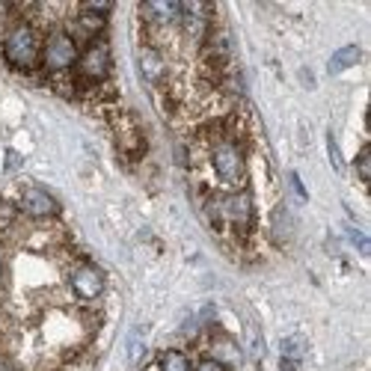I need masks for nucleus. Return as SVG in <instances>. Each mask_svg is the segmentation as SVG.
Returning <instances> with one entry per match:
<instances>
[{
  "mask_svg": "<svg viewBox=\"0 0 371 371\" xmlns=\"http://www.w3.org/2000/svg\"><path fill=\"white\" fill-rule=\"evenodd\" d=\"M4 57L12 69L18 72H33L42 60V45H39V36L27 21H18L4 39Z\"/></svg>",
  "mask_w": 371,
  "mask_h": 371,
  "instance_id": "obj_1",
  "label": "nucleus"
},
{
  "mask_svg": "<svg viewBox=\"0 0 371 371\" xmlns=\"http://www.w3.org/2000/svg\"><path fill=\"white\" fill-rule=\"evenodd\" d=\"M208 18H211V6L208 4H196V0L181 4L178 24L184 27V33H188L190 39H205L208 36Z\"/></svg>",
  "mask_w": 371,
  "mask_h": 371,
  "instance_id": "obj_8",
  "label": "nucleus"
},
{
  "mask_svg": "<svg viewBox=\"0 0 371 371\" xmlns=\"http://www.w3.org/2000/svg\"><path fill=\"white\" fill-rule=\"evenodd\" d=\"M104 24H107L104 15H95V12H87V9H80V15H77V30H80V36L90 39V42H95L101 33H104Z\"/></svg>",
  "mask_w": 371,
  "mask_h": 371,
  "instance_id": "obj_12",
  "label": "nucleus"
},
{
  "mask_svg": "<svg viewBox=\"0 0 371 371\" xmlns=\"http://www.w3.org/2000/svg\"><path fill=\"white\" fill-rule=\"evenodd\" d=\"M291 188L297 190V196H300V202H306V188H303V181L297 178V173H291Z\"/></svg>",
  "mask_w": 371,
  "mask_h": 371,
  "instance_id": "obj_24",
  "label": "nucleus"
},
{
  "mask_svg": "<svg viewBox=\"0 0 371 371\" xmlns=\"http://www.w3.org/2000/svg\"><path fill=\"white\" fill-rule=\"evenodd\" d=\"M300 353H303V342L297 339V335H289V339L282 342V357L285 360H300Z\"/></svg>",
  "mask_w": 371,
  "mask_h": 371,
  "instance_id": "obj_17",
  "label": "nucleus"
},
{
  "mask_svg": "<svg viewBox=\"0 0 371 371\" xmlns=\"http://www.w3.org/2000/svg\"><path fill=\"white\" fill-rule=\"evenodd\" d=\"M0 371H18V368H12V365H4V368H0Z\"/></svg>",
  "mask_w": 371,
  "mask_h": 371,
  "instance_id": "obj_25",
  "label": "nucleus"
},
{
  "mask_svg": "<svg viewBox=\"0 0 371 371\" xmlns=\"http://www.w3.org/2000/svg\"><path fill=\"white\" fill-rule=\"evenodd\" d=\"M15 217H18V208H15V202L0 199V229L12 226V223H15Z\"/></svg>",
  "mask_w": 371,
  "mask_h": 371,
  "instance_id": "obj_16",
  "label": "nucleus"
},
{
  "mask_svg": "<svg viewBox=\"0 0 371 371\" xmlns=\"http://www.w3.org/2000/svg\"><path fill=\"white\" fill-rule=\"evenodd\" d=\"M128 360H131V362H140V360H143V333H140V330L128 339Z\"/></svg>",
  "mask_w": 371,
  "mask_h": 371,
  "instance_id": "obj_18",
  "label": "nucleus"
},
{
  "mask_svg": "<svg viewBox=\"0 0 371 371\" xmlns=\"http://www.w3.org/2000/svg\"><path fill=\"white\" fill-rule=\"evenodd\" d=\"M18 163H21V155L18 151H6V173H12V170H18Z\"/></svg>",
  "mask_w": 371,
  "mask_h": 371,
  "instance_id": "obj_23",
  "label": "nucleus"
},
{
  "mask_svg": "<svg viewBox=\"0 0 371 371\" xmlns=\"http://www.w3.org/2000/svg\"><path fill=\"white\" fill-rule=\"evenodd\" d=\"M140 15L146 18V24L170 27V24H178V18H181V4H173V0H151V4L140 6Z\"/></svg>",
  "mask_w": 371,
  "mask_h": 371,
  "instance_id": "obj_10",
  "label": "nucleus"
},
{
  "mask_svg": "<svg viewBox=\"0 0 371 371\" xmlns=\"http://www.w3.org/2000/svg\"><path fill=\"white\" fill-rule=\"evenodd\" d=\"M193 371H229V368H226L223 362H217V360H202Z\"/></svg>",
  "mask_w": 371,
  "mask_h": 371,
  "instance_id": "obj_22",
  "label": "nucleus"
},
{
  "mask_svg": "<svg viewBox=\"0 0 371 371\" xmlns=\"http://www.w3.org/2000/svg\"><path fill=\"white\" fill-rule=\"evenodd\" d=\"M360 57H362V50H360L357 45L339 48V50H335V54H333V60H330V72H333V75H339V72L350 69V65H357V63H360Z\"/></svg>",
  "mask_w": 371,
  "mask_h": 371,
  "instance_id": "obj_13",
  "label": "nucleus"
},
{
  "mask_svg": "<svg viewBox=\"0 0 371 371\" xmlns=\"http://www.w3.org/2000/svg\"><path fill=\"white\" fill-rule=\"evenodd\" d=\"M69 285H72L75 297H80V300H95L104 294V276H101L95 264H77L69 276Z\"/></svg>",
  "mask_w": 371,
  "mask_h": 371,
  "instance_id": "obj_7",
  "label": "nucleus"
},
{
  "mask_svg": "<svg viewBox=\"0 0 371 371\" xmlns=\"http://www.w3.org/2000/svg\"><path fill=\"white\" fill-rule=\"evenodd\" d=\"M327 149H330V161H333V166H335V173H342V170H345V161H342V155H339V146H335L333 134H327Z\"/></svg>",
  "mask_w": 371,
  "mask_h": 371,
  "instance_id": "obj_20",
  "label": "nucleus"
},
{
  "mask_svg": "<svg viewBox=\"0 0 371 371\" xmlns=\"http://www.w3.org/2000/svg\"><path fill=\"white\" fill-rule=\"evenodd\" d=\"M161 371H193V368H190V360L184 357L181 350H166L161 357Z\"/></svg>",
  "mask_w": 371,
  "mask_h": 371,
  "instance_id": "obj_15",
  "label": "nucleus"
},
{
  "mask_svg": "<svg viewBox=\"0 0 371 371\" xmlns=\"http://www.w3.org/2000/svg\"><path fill=\"white\" fill-rule=\"evenodd\" d=\"M113 134H116V143H119V149L125 151V155L131 161H137L143 158V151H146V137H143V131L137 125V119L134 116H119V119L113 122Z\"/></svg>",
  "mask_w": 371,
  "mask_h": 371,
  "instance_id": "obj_6",
  "label": "nucleus"
},
{
  "mask_svg": "<svg viewBox=\"0 0 371 371\" xmlns=\"http://www.w3.org/2000/svg\"><path fill=\"white\" fill-rule=\"evenodd\" d=\"M21 211L33 220H48V217H57L60 214V205L57 199L50 196L48 190L42 188H27L24 196H21Z\"/></svg>",
  "mask_w": 371,
  "mask_h": 371,
  "instance_id": "obj_9",
  "label": "nucleus"
},
{
  "mask_svg": "<svg viewBox=\"0 0 371 371\" xmlns=\"http://www.w3.org/2000/svg\"><path fill=\"white\" fill-rule=\"evenodd\" d=\"M0 276H4V262H0Z\"/></svg>",
  "mask_w": 371,
  "mask_h": 371,
  "instance_id": "obj_26",
  "label": "nucleus"
},
{
  "mask_svg": "<svg viewBox=\"0 0 371 371\" xmlns=\"http://www.w3.org/2000/svg\"><path fill=\"white\" fill-rule=\"evenodd\" d=\"M348 238L353 241V247H357V249L362 252V256H368V252H371V244H368V238H365V235H362L360 229H348Z\"/></svg>",
  "mask_w": 371,
  "mask_h": 371,
  "instance_id": "obj_19",
  "label": "nucleus"
},
{
  "mask_svg": "<svg viewBox=\"0 0 371 371\" xmlns=\"http://www.w3.org/2000/svg\"><path fill=\"white\" fill-rule=\"evenodd\" d=\"M223 217L226 223L235 226L238 235H247L256 223V208H252V196L249 190H235L229 196H223Z\"/></svg>",
  "mask_w": 371,
  "mask_h": 371,
  "instance_id": "obj_5",
  "label": "nucleus"
},
{
  "mask_svg": "<svg viewBox=\"0 0 371 371\" xmlns=\"http://www.w3.org/2000/svg\"><path fill=\"white\" fill-rule=\"evenodd\" d=\"M110 65H113V57H110V45L104 39L90 42L87 50L77 57V72L87 83H104L110 75Z\"/></svg>",
  "mask_w": 371,
  "mask_h": 371,
  "instance_id": "obj_4",
  "label": "nucleus"
},
{
  "mask_svg": "<svg viewBox=\"0 0 371 371\" xmlns=\"http://www.w3.org/2000/svg\"><path fill=\"white\" fill-rule=\"evenodd\" d=\"M211 166H214V173L220 176V181H226V184H244V178H247L244 151L229 137L217 140L211 146Z\"/></svg>",
  "mask_w": 371,
  "mask_h": 371,
  "instance_id": "obj_2",
  "label": "nucleus"
},
{
  "mask_svg": "<svg viewBox=\"0 0 371 371\" xmlns=\"http://www.w3.org/2000/svg\"><path fill=\"white\" fill-rule=\"evenodd\" d=\"M77 42L65 30H54L42 45V65L50 75H63L77 65Z\"/></svg>",
  "mask_w": 371,
  "mask_h": 371,
  "instance_id": "obj_3",
  "label": "nucleus"
},
{
  "mask_svg": "<svg viewBox=\"0 0 371 371\" xmlns=\"http://www.w3.org/2000/svg\"><path fill=\"white\" fill-rule=\"evenodd\" d=\"M211 350H214V357L211 360H217V362H229V365H235V362H241V350L235 348V342L232 339H226V335H217L214 339V345H211Z\"/></svg>",
  "mask_w": 371,
  "mask_h": 371,
  "instance_id": "obj_14",
  "label": "nucleus"
},
{
  "mask_svg": "<svg viewBox=\"0 0 371 371\" xmlns=\"http://www.w3.org/2000/svg\"><path fill=\"white\" fill-rule=\"evenodd\" d=\"M357 173H360L362 181H368V173H371V170H368V146L360 151V158H357Z\"/></svg>",
  "mask_w": 371,
  "mask_h": 371,
  "instance_id": "obj_21",
  "label": "nucleus"
},
{
  "mask_svg": "<svg viewBox=\"0 0 371 371\" xmlns=\"http://www.w3.org/2000/svg\"><path fill=\"white\" fill-rule=\"evenodd\" d=\"M137 63H140V75L146 77V83H161V80H163L166 65H163V57H161L158 48H151V45L140 48Z\"/></svg>",
  "mask_w": 371,
  "mask_h": 371,
  "instance_id": "obj_11",
  "label": "nucleus"
}]
</instances>
